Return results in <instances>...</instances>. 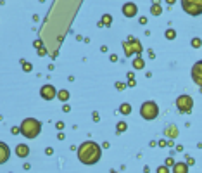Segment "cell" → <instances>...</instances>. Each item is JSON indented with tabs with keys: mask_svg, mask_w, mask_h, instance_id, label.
Wrapping results in <instances>:
<instances>
[{
	"mask_svg": "<svg viewBox=\"0 0 202 173\" xmlns=\"http://www.w3.org/2000/svg\"><path fill=\"white\" fill-rule=\"evenodd\" d=\"M166 135H169V137H176V135H178L176 126H168V128H166Z\"/></svg>",
	"mask_w": 202,
	"mask_h": 173,
	"instance_id": "9a60e30c",
	"label": "cell"
},
{
	"mask_svg": "<svg viewBox=\"0 0 202 173\" xmlns=\"http://www.w3.org/2000/svg\"><path fill=\"white\" fill-rule=\"evenodd\" d=\"M28 154H30V147H28L26 144H19V146H16V156H19V158H26Z\"/></svg>",
	"mask_w": 202,
	"mask_h": 173,
	"instance_id": "30bf717a",
	"label": "cell"
},
{
	"mask_svg": "<svg viewBox=\"0 0 202 173\" xmlns=\"http://www.w3.org/2000/svg\"><path fill=\"white\" fill-rule=\"evenodd\" d=\"M181 7L188 16L202 14V0H181Z\"/></svg>",
	"mask_w": 202,
	"mask_h": 173,
	"instance_id": "277c9868",
	"label": "cell"
},
{
	"mask_svg": "<svg viewBox=\"0 0 202 173\" xmlns=\"http://www.w3.org/2000/svg\"><path fill=\"white\" fill-rule=\"evenodd\" d=\"M192 80H194L199 86H202V61H197V62L192 66Z\"/></svg>",
	"mask_w": 202,
	"mask_h": 173,
	"instance_id": "52a82bcc",
	"label": "cell"
},
{
	"mask_svg": "<svg viewBox=\"0 0 202 173\" xmlns=\"http://www.w3.org/2000/svg\"><path fill=\"white\" fill-rule=\"evenodd\" d=\"M176 107H178V111H181V113H188V111H192V107H194V99H192L190 95H180V97L176 99Z\"/></svg>",
	"mask_w": 202,
	"mask_h": 173,
	"instance_id": "5b68a950",
	"label": "cell"
},
{
	"mask_svg": "<svg viewBox=\"0 0 202 173\" xmlns=\"http://www.w3.org/2000/svg\"><path fill=\"white\" fill-rule=\"evenodd\" d=\"M200 38H194V40H192V47H195V49H199V47H200Z\"/></svg>",
	"mask_w": 202,
	"mask_h": 173,
	"instance_id": "ffe728a7",
	"label": "cell"
},
{
	"mask_svg": "<svg viewBox=\"0 0 202 173\" xmlns=\"http://www.w3.org/2000/svg\"><path fill=\"white\" fill-rule=\"evenodd\" d=\"M166 166H175V161H173V159L169 158L168 161H166Z\"/></svg>",
	"mask_w": 202,
	"mask_h": 173,
	"instance_id": "cb8c5ba5",
	"label": "cell"
},
{
	"mask_svg": "<svg viewBox=\"0 0 202 173\" xmlns=\"http://www.w3.org/2000/svg\"><path fill=\"white\" fill-rule=\"evenodd\" d=\"M157 173H169V170H168V166H159V168H157Z\"/></svg>",
	"mask_w": 202,
	"mask_h": 173,
	"instance_id": "44dd1931",
	"label": "cell"
},
{
	"mask_svg": "<svg viewBox=\"0 0 202 173\" xmlns=\"http://www.w3.org/2000/svg\"><path fill=\"white\" fill-rule=\"evenodd\" d=\"M22 68H24V71H31V64L30 62H22Z\"/></svg>",
	"mask_w": 202,
	"mask_h": 173,
	"instance_id": "603a6c76",
	"label": "cell"
},
{
	"mask_svg": "<svg viewBox=\"0 0 202 173\" xmlns=\"http://www.w3.org/2000/svg\"><path fill=\"white\" fill-rule=\"evenodd\" d=\"M111 173H118V171H111Z\"/></svg>",
	"mask_w": 202,
	"mask_h": 173,
	"instance_id": "4316f807",
	"label": "cell"
},
{
	"mask_svg": "<svg viewBox=\"0 0 202 173\" xmlns=\"http://www.w3.org/2000/svg\"><path fill=\"white\" fill-rule=\"evenodd\" d=\"M0 151H2V156H0V163H5L9 159V147L4 142L0 144Z\"/></svg>",
	"mask_w": 202,
	"mask_h": 173,
	"instance_id": "7c38bea8",
	"label": "cell"
},
{
	"mask_svg": "<svg viewBox=\"0 0 202 173\" xmlns=\"http://www.w3.org/2000/svg\"><path fill=\"white\" fill-rule=\"evenodd\" d=\"M173 173H188V165H185V163H175Z\"/></svg>",
	"mask_w": 202,
	"mask_h": 173,
	"instance_id": "8fae6325",
	"label": "cell"
},
{
	"mask_svg": "<svg viewBox=\"0 0 202 173\" xmlns=\"http://www.w3.org/2000/svg\"><path fill=\"white\" fill-rule=\"evenodd\" d=\"M21 133L26 139H35V137H38V133L41 132V123L38 120H35V118H26V120L21 123Z\"/></svg>",
	"mask_w": 202,
	"mask_h": 173,
	"instance_id": "7a4b0ae2",
	"label": "cell"
},
{
	"mask_svg": "<svg viewBox=\"0 0 202 173\" xmlns=\"http://www.w3.org/2000/svg\"><path fill=\"white\" fill-rule=\"evenodd\" d=\"M57 95H59L60 101H67V99H69V92H67V90H60Z\"/></svg>",
	"mask_w": 202,
	"mask_h": 173,
	"instance_id": "e0dca14e",
	"label": "cell"
},
{
	"mask_svg": "<svg viewBox=\"0 0 202 173\" xmlns=\"http://www.w3.org/2000/svg\"><path fill=\"white\" fill-rule=\"evenodd\" d=\"M119 111H121V113H123V114H130V113H131V106L124 102V104H121Z\"/></svg>",
	"mask_w": 202,
	"mask_h": 173,
	"instance_id": "2e32d148",
	"label": "cell"
},
{
	"mask_svg": "<svg viewBox=\"0 0 202 173\" xmlns=\"http://www.w3.org/2000/svg\"><path fill=\"white\" fill-rule=\"evenodd\" d=\"M100 156H102V149L97 142L88 140V142H83L78 147V159L83 165H95L100 159Z\"/></svg>",
	"mask_w": 202,
	"mask_h": 173,
	"instance_id": "6da1fadb",
	"label": "cell"
},
{
	"mask_svg": "<svg viewBox=\"0 0 202 173\" xmlns=\"http://www.w3.org/2000/svg\"><path fill=\"white\" fill-rule=\"evenodd\" d=\"M175 37H176L175 30H168V31H166V38H168V40H173Z\"/></svg>",
	"mask_w": 202,
	"mask_h": 173,
	"instance_id": "d6986e66",
	"label": "cell"
},
{
	"mask_svg": "<svg viewBox=\"0 0 202 173\" xmlns=\"http://www.w3.org/2000/svg\"><path fill=\"white\" fill-rule=\"evenodd\" d=\"M166 2H168V4H175V0H166Z\"/></svg>",
	"mask_w": 202,
	"mask_h": 173,
	"instance_id": "484cf974",
	"label": "cell"
},
{
	"mask_svg": "<svg viewBox=\"0 0 202 173\" xmlns=\"http://www.w3.org/2000/svg\"><path fill=\"white\" fill-rule=\"evenodd\" d=\"M124 130H126V123H118V132H124Z\"/></svg>",
	"mask_w": 202,
	"mask_h": 173,
	"instance_id": "7402d4cb",
	"label": "cell"
},
{
	"mask_svg": "<svg viewBox=\"0 0 202 173\" xmlns=\"http://www.w3.org/2000/svg\"><path fill=\"white\" fill-rule=\"evenodd\" d=\"M40 95L45 99V101H52V99L57 95V90L54 88L52 85H43L40 88Z\"/></svg>",
	"mask_w": 202,
	"mask_h": 173,
	"instance_id": "ba28073f",
	"label": "cell"
},
{
	"mask_svg": "<svg viewBox=\"0 0 202 173\" xmlns=\"http://www.w3.org/2000/svg\"><path fill=\"white\" fill-rule=\"evenodd\" d=\"M111 23H112V16H111V14H105V16H104V19H102V24L109 26Z\"/></svg>",
	"mask_w": 202,
	"mask_h": 173,
	"instance_id": "ac0fdd59",
	"label": "cell"
},
{
	"mask_svg": "<svg viewBox=\"0 0 202 173\" xmlns=\"http://www.w3.org/2000/svg\"><path fill=\"white\" fill-rule=\"evenodd\" d=\"M140 114H142L143 120H156L157 114H159V109H157V104L154 101H147L142 104V107H140Z\"/></svg>",
	"mask_w": 202,
	"mask_h": 173,
	"instance_id": "3957f363",
	"label": "cell"
},
{
	"mask_svg": "<svg viewBox=\"0 0 202 173\" xmlns=\"http://www.w3.org/2000/svg\"><path fill=\"white\" fill-rule=\"evenodd\" d=\"M123 47H124V54H126L128 57L133 56L135 52L140 54V52L143 50L142 45H140V42H138V40H135V38H128V42H124Z\"/></svg>",
	"mask_w": 202,
	"mask_h": 173,
	"instance_id": "8992f818",
	"label": "cell"
},
{
	"mask_svg": "<svg viewBox=\"0 0 202 173\" xmlns=\"http://www.w3.org/2000/svg\"><path fill=\"white\" fill-rule=\"evenodd\" d=\"M116 88H118V90H123L124 85H123V83H116Z\"/></svg>",
	"mask_w": 202,
	"mask_h": 173,
	"instance_id": "d4e9b609",
	"label": "cell"
},
{
	"mask_svg": "<svg viewBox=\"0 0 202 173\" xmlns=\"http://www.w3.org/2000/svg\"><path fill=\"white\" fill-rule=\"evenodd\" d=\"M161 11H162V9H161V5H159V4H154L152 7H150V14H154V16H159V14H161Z\"/></svg>",
	"mask_w": 202,
	"mask_h": 173,
	"instance_id": "5bb4252c",
	"label": "cell"
},
{
	"mask_svg": "<svg viewBox=\"0 0 202 173\" xmlns=\"http://www.w3.org/2000/svg\"><path fill=\"white\" fill-rule=\"evenodd\" d=\"M123 14L126 16V17H135V16H137V4H133V2L124 4L123 5Z\"/></svg>",
	"mask_w": 202,
	"mask_h": 173,
	"instance_id": "9c48e42d",
	"label": "cell"
},
{
	"mask_svg": "<svg viewBox=\"0 0 202 173\" xmlns=\"http://www.w3.org/2000/svg\"><path fill=\"white\" fill-rule=\"evenodd\" d=\"M143 66H145V62H143L140 57H137V59H133V68L135 69H142Z\"/></svg>",
	"mask_w": 202,
	"mask_h": 173,
	"instance_id": "4fadbf2b",
	"label": "cell"
}]
</instances>
